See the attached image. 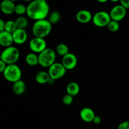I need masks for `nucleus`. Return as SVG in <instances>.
<instances>
[{"instance_id":"nucleus-28","label":"nucleus","mask_w":129,"mask_h":129,"mask_svg":"<svg viewBox=\"0 0 129 129\" xmlns=\"http://www.w3.org/2000/svg\"><path fill=\"white\" fill-rule=\"evenodd\" d=\"M120 5L126 10H128L129 9V0H121Z\"/></svg>"},{"instance_id":"nucleus-12","label":"nucleus","mask_w":129,"mask_h":129,"mask_svg":"<svg viewBox=\"0 0 129 129\" xmlns=\"http://www.w3.org/2000/svg\"><path fill=\"white\" fill-rule=\"evenodd\" d=\"M93 15L89 11L82 10L78 11L76 15V18L78 22L81 23H87L93 20Z\"/></svg>"},{"instance_id":"nucleus-26","label":"nucleus","mask_w":129,"mask_h":129,"mask_svg":"<svg viewBox=\"0 0 129 129\" xmlns=\"http://www.w3.org/2000/svg\"><path fill=\"white\" fill-rule=\"evenodd\" d=\"M62 102L66 105H69L73 102V96L68 94H65L62 98Z\"/></svg>"},{"instance_id":"nucleus-17","label":"nucleus","mask_w":129,"mask_h":129,"mask_svg":"<svg viewBox=\"0 0 129 129\" xmlns=\"http://www.w3.org/2000/svg\"><path fill=\"white\" fill-rule=\"evenodd\" d=\"M50 79V77L48 72L42 71L38 72L35 75V81L37 83L40 84H48Z\"/></svg>"},{"instance_id":"nucleus-11","label":"nucleus","mask_w":129,"mask_h":129,"mask_svg":"<svg viewBox=\"0 0 129 129\" xmlns=\"http://www.w3.org/2000/svg\"><path fill=\"white\" fill-rule=\"evenodd\" d=\"M14 43L16 44H23L26 41L28 35L25 30L16 29L12 34Z\"/></svg>"},{"instance_id":"nucleus-15","label":"nucleus","mask_w":129,"mask_h":129,"mask_svg":"<svg viewBox=\"0 0 129 129\" xmlns=\"http://www.w3.org/2000/svg\"><path fill=\"white\" fill-rule=\"evenodd\" d=\"M12 34L3 31L0 32V44L4 47H9L12 46L13 43Z\"/></svg>"},{"instance_id":"nucleus-24","label":"nucleus","mask_w":129,"mask_h":129,"mask_svg":"<svg viewBox=\"0 0 129 129\" xmlns=\"http://www.w3.org/2000/svg\"><path fill=\"white\" fill-rule=\"evenodd\" d=\"M27 11V6H25L24 4H17L15 6V13L18 15H23L26 14Z\"/></svg>"},{"instance_id":"nucleus-10","label":"nucleus","mask_w":129,"mask_h":129,"mask_svg":"<svg viewBox=\"0 0 129 129\" xmlns=\"http://www.w3.org/2000/svg\"><path fill=\"white\" fill-rule=\"evenodd\" d=\"M61 63L67 70H71L76 67L78 64V59L74 54L68 53L65 56L62 57Z\"/></svg>"},{"instance_id":"nucleus-32","label":"nucleus","mask_w":129,"mask_h":129,"mask_svg":"<svg viewBox=\"0 0 129 129\" xmlns=\"http://www.w3.org/2000/svg\"><path fill=\"white\" fill-rule=\"evenodd\" d=\"M55 80H54V79L50 78V80H49V83H48V84H50V85H52V84H54V83H55Z\"/></svg>"},{"instance_id":"nucleus-14","label":"nucleus","mask_w":129,"mask_h":129,"mask_svg":"<svg viewBox=\"0 0 129 129\" xmlns=\"http://www.w3.org/2000/svg\"><path fill=\"white\" fill-rule=\"evenodd\" d=\"M16 5L13 1L11 0H4L1 3L0 9L1 11L5 15H11L15 13Z\"/></svg>"},{"instance_id":"nucleus-27","label":"nucleus","mask_w":129,"mask_h":129,"mask_svg":"<svg viewBox=\"0 0 129 129\" xmlns=\"http://www.w3.org/2000/svg\"><path fill=\"white\" fill-rule=\"evenodd\" d=\"M118 129H129V121H124L118 125Z\"/></svg>"},{"instance_id":"nucleus-25","label":"nucleus","mask_w":129,"mask_h":129,"mask_svg":"<svg viewBox=\"0 0 129 129\" xmlns=\"http://www.w3.org/2000/svg\"><path fill=\"white\" fill-rule=\"evenodd\" d=\"M108 30L112 32H116L118 31L120 28L119 23L118 21H114V20H111L108 25H107Z\"/></svg>"},{"instance_id":"nucleus-21","label":"nucleus","mask_w":129,"mask_h":129,"mask_svg":"<svg viewBox=\"0 0 129 129\" xmlns=\"http://www.w3.org/2000/svg\"><path fill=\"white\" fill-rule=\"evenodd\" d=\"M60 19H61V15L60 13L57 11L51 12L48 16V20L52 25L57 23L58 22H59Z\"/></svg>"},{"instance_id":"nucleus-19","label":"nucleus","mask_w":129,"mask_h":129,"mask_svg":"<svg viewBox=\"0 0 129 129\" xmlns=\"http://www.w3.org/2000/svg\"><path fill=\"white\" fill-rule=\"evenodd\" d=\"M25 61L28 65L30 66H36L39 64V55L34 52L29 53L26 55Z\"/></svg>"},{"instance_id":"nucleus-8","label":"nucleus","mask_w":129,"mask_h":129,"mask_svg":"<svg viewBox=\"0 0 129 129\" xmlns=\"http://www.w3.org/2000/svg\"><path fill=\"white\" fill-rule=\"evenodd\" d=\"M29 47L31 51L35 54L41 53L47 48V42L44 39L34 37L31 39L29 43Z\"/></svg>"},{"instance_id":"nucleus-22","label":"nucleus","mask_w":129,"mask_h":129,"mask_svg":"<svg viewBox=\"0 0 129 129\" xmlns=\"http://www.w3.org/2000/svg\"><path fill=\"white\" fill-rule=\"evenodd\" d=\"M56 52L59 55L64 57L68 54L69 52V48L68 45L65 44H59L57 45Z\"/></svg>"},{"instance_id":"nucleus-30","label":"nucleus","mask_w":129,"mask_h":129,"mask_svg":"<svg viewBox=\"0 0 129 129\" xmlns=\"http://www.w3.org/2000/svg\"><path fill=\"white\" fill-rule=\"evenodd\" d=\"M93 122L96 125L100 124V123L102 122V118H101V117H99V116L96 115L95 117H94V119H93Z\"/></svg>"},{"instance_id":"nucleus-3","label":"nucleus","mask_w":129,"mask_h":129,"mask_svg":"<svg viewBox=\"0 0 129 129\" xmlns=\"http://www.w3.org/2000/svg\"><path fill=\"white\" fill-rule=\"evenodd\" d=\"M20 51L16 47H9L5 48L2 51L0 55V60L7 65L16 64L20 58Z\"/></svg>"},{"instance_id":"nucleus-7","label":"nucleus","mask_w":129,"mask_h":129,"mask_svg":"<svg viewBox=\"0 0 129 129\" xmlns=\"http://www.w3.org/2000/svg\"><path fill=\"white\" fill-rule=\"evenodd\" d=\"M66 70L62 63L55 62L48 69V73L50 78L56 81L62 78L66 73Z\"/></svg>"},{"instance_id":"nucleus-23","label":"nucleus","mask_w":129,"mask_h":129,"mask_svg":"<svg viewBox=\"0 0 129 129\" xmlns=\"http://www.w3.org/2000/svg\"><path fill=\"white\" fill-rule=\"evenodd\" d=\"M16 29H17V27H16L15 21L8 20V21H5V31L10 33V34H13Z\"/></svg>"},{"instance_id":"nucleus-4","label":"nucleus","mask_w":129,"mask_h":129,"mask_svg":"<svg viewBox=\"0 0 129 129\" xmlns=\"http://www.w3.org/2000/svg\"><path fill=\"white\" fill-rule=\"evenodd\" d=\"M4 78L8 81L15 83L21 80L22 72L21 68L16 64L7 65L6 69L3 73Z\"/></svg>"},{"instance_id":"nucleus-31","label":"nucleus","mask_w":129,"mask_h":129,"mask_svg":"<svg viewBox=\"0 0 129 129\" xmlns=\"http://www.w3.org/2000/svg\"><path fill=\"white\" fill-rule=\"evenodd\" d=\"M5 21H3V20L1 19L0 20V32L5 31Z\"/></svg>"},{"instance_id":"nucleus-5","label":"nucleus","mask_w":129,"mask_h":129,"mask_svg":"<svg viewBox=\"0 0 129 129\" xmlns=\"http://www.w3.org/2000/svg\"><path fill=\"white\" fill-rule=\"evenodd\" d=\"M38 55L39 65L44 68H50L55 62L56 54L55 50L52 49L47 48Z\"/></svg>"},{"instance_id":"nucleus-18","label":"nucleus","mask_w":129,"mask_h":129,"mask_svg":"<svg viewBox=\"0 0 129 129\" xmlns=\"http://www.w3.org/2000/svg\"><path fill=\"white\" fill-rule=\"evenodd\" d=\"M80 91V88L78 83L76 82H71L67 85L66 91L67 94L72 96H76L78 95Z\"/></svg>"},{"instance_id":"nucleus-6","label":"nucleus","mask_w":129,"mask_h":129,"mask_svg":"<svg viewBox=\"0 0 129 129\" xmlns=\"http://www.w3.org/2000/svg\"><path fill=\"white\" fill-rule=\"evenodd\" d=\"M112 20L110 13L104 11H100L96 13L93 16V24L97 27L103 28L107 26L110 21Z\"/></svg>"},{"instance_id":"nucleus-1","label":"nucleus","mask_w":129,"mask_h":129,"mask_svg":"<svg viewBox=\"0 0 129 129\" xmlns=\"http://www.w3.org/2000/svg\"><path fill=\"white\" fill-rule=\"evenodd\" d=\"M50 14V7L45 0H35L27 6L26 15L35 21L45 20Z\"/></svg>"},{"instance_id":"nucleus-20","label":"nucleus","mask_w":129,"mask_h":129,"mask_svg":"<svg viewBox=\"0 0 129 129\" xmlns=\"http://www.w3.org/2000/svg\"><path fill=\"white\" fill-rule=\"evenodd\" d=\"M16 27L17 29H21V30H25L28 25V21L27 18L24 16H20L15 20Z\"/></svg>"},{"instance_id":"nucleus-16","label":"nucleus","mask_w":129,"mask_h":129,"mask_svg":"<svg viewBox=\"0 0 129 129\" xmlns=\"http://www.w3.org/2000/svg\"><path fill=\"white\" fill-rule=\"evenodd\" d=\"M13 92L16 95H21L26 90V84L22 80H20L13 83Z\"/></svg>"},{"instance_id":"nucleus-13","label":"nucleus","mask_w":129,"mask_h":129,"mask_svg":"<svg viewBox=\"0 0 129 129\" xmlns=\"http://www.w3.org/2000/svg\"><path fill=\"white\" fill-rule=\"evenodd\" d=\"M79 115H80L82 120L84 121V122L90 123V122H93V119H94L96 115L94 111L91 108L85 107V108H83V109H81V110L80 111Z\"/></svg>"},{"instance_id":"nucleus-33","label":"nucleus","mask_w":129,"mask_h":129,"mask_svg":"<svg viewBox=\"0 0 129 129\" xmlns=\"http://www.w3.org/2000/svg\"><path fill=\"white\" fill-rule=\"evenodd\" d=\"M98 2H100V3H106V2H107V0H104V1H98Z\"/></svg>"},{"instance_id":"nucleus-2","label":"nucleus","mask_w":129,"mask_h":129,"mask_svg":"<svg viewBox=\"0 0 129 129\" xmlns=\"http://www.w3.org/2000/svg\"><path fill=\"white\" fill-rule=\"evenodd\" d=\"M52 28V24L46 19L35 21L32 26V33L35 37L44 39L51 32Z\"/></svg>"},{"instance_id":"nucleus-9","label":"nucleus","mask_w":129,"mask_h":129,"mask_svg":"<svg viewBox=\"0 0 129 129\" xmlns=\"http://www.w3.org/2000/svg\"><path fill=\"white\" fill-rule=\"evenodd\" d=\"M126 15H127V10L121 5H115L114 7L112 8L110 12L111 19L118 22L124 19Z\"/></svg>"},{"instance_id":"nucleus-29","label":"nucleus","mask_w":129,"mask_h":129,"mask_svg":"<svg viewBox=\"0 0 129 129\" xmlns=\"http://www.w3.org/2000/svg\"><path fill=\"white\" fill-rule=\"evenodd\" d=\"M6 66H7V64L4 62L3 61H2L1 60H0V72L1 73H3L4 71L6 69Z\"/></svg>"}]
</instances>
